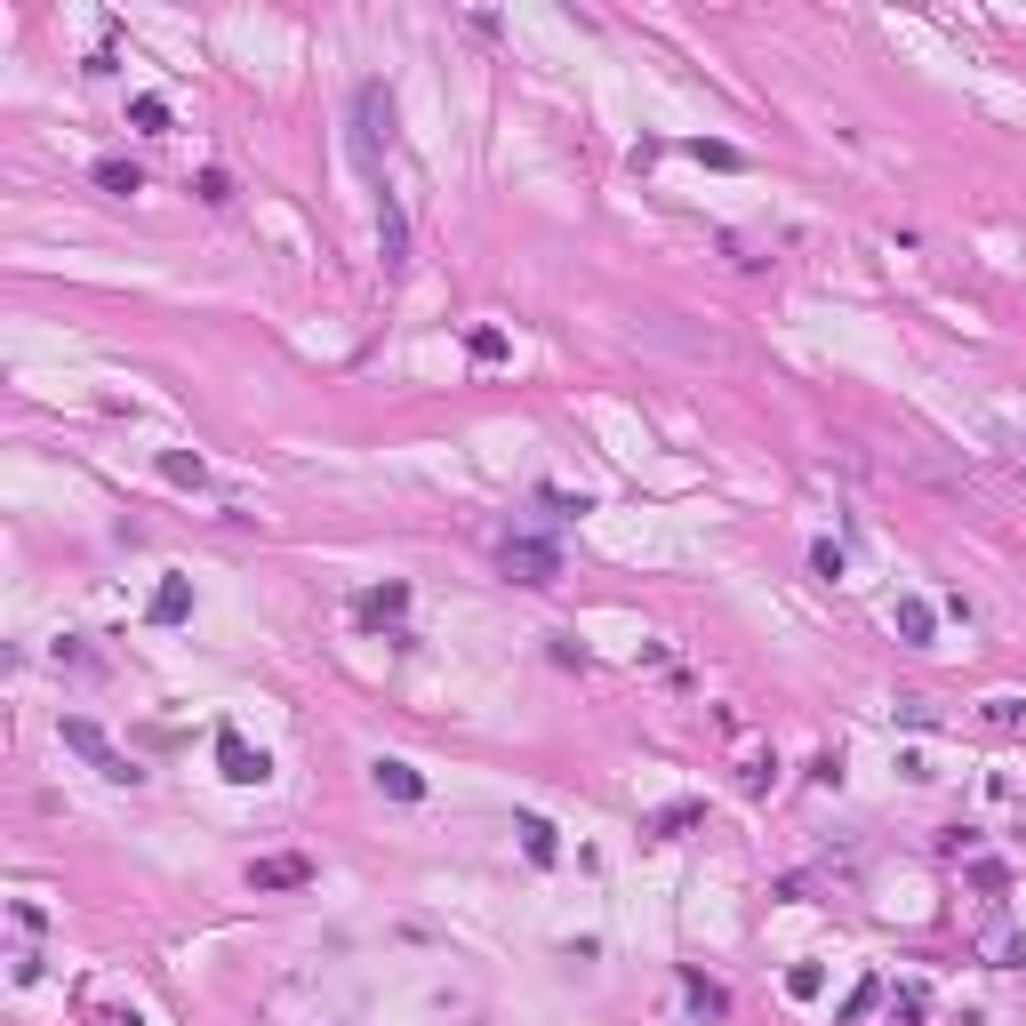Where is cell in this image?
Returning <instances> with one entry per match:
<instances>
[{"instance_id": "603a6c76", "label": "cell", "mask_w": 1026, "mask_h": 1026, "mask_svg": "<svg viewBox=\"0 0 1026 1026\" xmlns=\"http://www.w3.org/2000/svg\"><path fill=\"white\" fill-rule=\"evenodd\" d=\"M129 121L145 129V136H161L168 129V96H129Z\"/></svg>"}, {"instance_id": "7c38bea8", "label": "cell", "mask_w": 1026, "mask_h": 1026, "mask_svg": "<svg viewBox=\"0 0 1026 1026\" xmlns=\"http://www.w3.org/2000/svg\"><path fill=\"white\" fill-rule=\"evenodd\" d=\"M193 618V577H161L153 586V626H185Z\"/></svg>"}, {"instance_id": "3957f363", "label": "cell", "mask_w": 1026, "mask_h": 1026, "mask_svg": "<svg viewBox=\"0 0 1026 1026\" xmlns=\"http://www.w3.org/2000/svg\"><path fill=\"white\" fill-rule=\"evenodd\" d=\"M497 570L513 577V586H554V577H562V545L554 537H505Z\"/></svg>"}, {"instance_id": "5bb4252c", "label": "cell", "mask_w": 1026, "mask_h": 1026, "mask_svg": "<svg viewBox=\"0 0 1026 1026\" xmlns=\"http://www.w3.org/2000/svg\"><path fill=\"white\" fill-rule=\"evenodd\" d=\"M681 995H690L698 1018H730V986H714L706 971H681Z\"/></svg>"}, {"instance_id": "44dd1931", "label": "cell", "mask_w": 1026, "mask_h": 1026, "mask_svg": "<svg viewBox=\"0 0 1026 1026\" xmlns=\"http://www.w3.org/2000/svg\"><path fill=\"white\" fill-rule=\"evenodd\" d=\"M786 995H794V1003H818V995H827V971H818V963H794V971H786Z\"/></svg>"}, {"instance_id": "ffe728a7", "label": "cell", "mask_w": 1026, "mask_h": 1026, "mask_svg": "<svg viewBox=\"0 0 1026 1026\" xmlns=\"http://www.w3.org/2000/svg\"><path fill=\"white\" fill-rule=\"evenodd\" d=\"M201 473H209V465H201L193 450H161V482H177V490H201Z\"/></svg>"}, {"instance_id": "9a60e30c", "label": "cell", "mask_w": 1026, "mask_h": 1026, "mask_svg": "<svg viewBox=\"0 0 1026 1026\" xmlns=\"http://www.w3.org/2000/svg\"><path fill=\"white\" fill-rule=\"evenodd\" d=\"M882 1003H891V1026H922V1018H931V986L906 978V986H891Z\"/></svg>"}, {"instance_id": "7a4b0ae2", "label": "cell", "mask_w": 1026, "mask_h": 1026, "mask_svg": "<svg viewBox=\"0 0 1026 1026\" xmlns=\"http://www.w3.org/2000/svg\"><path fill=\"white\" fill-rule=\"evenodd\" d=\"M57 730H64V746H73V755H81V762H89L96 778H113V786H145V770H136V762L121 755V746H113L105 730H96V722H89V714H64V722H57Z\"/></svg>"}, {"instance_id": "2e32d148", "label": "cell", "mask_w": 1026, "mask_h": 1026, "mask_svg": "<svg viewBox=\"0 0 1026 1026\" xmlns=\"http://www.w3.org/2000/svg\"><path fill=\"white\" fill-rule=\"evenodd\" d=\"M698 818H706V802H674V810H658V818H642V834H649V842H674L681 827H698Z\"/></svg>"}, {"instance_id": "d6986e66", "label": "cell", "mask_w": 1026, "mask_h": 1026, "mask_svg": "<svg viewBox=\"0 0 1026 1026\" xmlns=\"http://www.w3.org/2000/svg\"><path fill=\"white\" fill-rule=\"evenodd\" d=\"M465 353L482 361V369H497V361H505L513 346H505V329H490V321H473V329H465Z\"/></svg>"}, {"instance_id": "4fadbf2b", "label": "cell", "mask_w": 1026, "mask_h": 1026, "mask_svg": "<svg viewBox=\"0 0 1026 1026\" xmlns=\"http://www.w3.org/2000/svg\"><path fill=\"white\" fill-rule=\"evenodd\" d=\"M89 177H96V193H121V201H129V193H145V168H136L129 153H105Z\"/></svg>"}, {"instance_id": "ac0fdd59", "label": "cell", "mask_w": 1026, "mask_h": 1026, "mask_svg": "<svg viewBox=\"0 0 1026 1026\" xmlns=\"http://www.w3.org/2000/svg\"><path fill=\"white\" fill-rule=\"evenodd\" d=\"M770 778H778V762L762 755V746H738V786L746 794H770Z\"/></svg>"}, {"instance_id": "484cf974", "label": "cell", "mask_w": 1026, "mask_h": 1026, "mask_svg": "<svg viewBox=\"0 0 1026 1026\" xmlns=\"http://www.w3.org/2000/svg\"><path fill=\"white\" fill-rule=\"evenodd\" d=\"M986 722H995V730H1018L1026 706H1018V698H986Z\"/></svg>"}, {"instance_id": "cb8c5ba5", "label": "cell", "mask_w": 1026, "mask_h": 1026, "mask_svg": "<svg viewBox=\"0 0 1026 1026\" xmlns=\"http://www.w3.org/2000/svg\"><path fill=\"white\" fill-rule=\"evenodd\" d=\"M810 570H818V577H827V586H834V577H842L850 562H842V545H834V537H818V545H810Z\"/></svg>"}, {"instance_id": "d4e9b609", "label": "cell", "mask_w": 1026, "mask_h": 1026, "mask_svg": "<svg viewBox=\"0 0 1026 1026\" xmlns=\"http://www.w3.org/2000/svg\"><path fill=\"white\" fill-rule=\"evenodd\" d=\"M193 193L209 201V209H225V201H233V177H225V168H201V177H193Z\"/></svg>"}, {"instance_id": "83f0119b", "label": "cell", "mask_w": 1026, "mask_h": 1026, "mask_svg": "<svg viewBox=\"0 0 1026 1026\" xmlns=\"http://www.w3.org/2000/svg\"><path fill=\"white\" fill-rule=\"evenodd\" d=\"M706 168H738V145H706V136H698V145H690Z\"/></svg>"}, {"instance_id": "277c9868", "label": "cell", "mask_w": 1026, "mask_h": 1026, "mask_svg": "<svg viewBox=\"0 0 1026 1026\" xmlns=\"http://www.w3.org/2000/svg\"><path fill=\"white\" fill-rule=\"evenodd\" d=\"M217 770H225L233 786H265V778H273V762L257 755L242 730H217Z\"/></svg>"}, {"instance_id": "7402d4cb", "label": "cell", "mask_w": 1026, "mask_h": 1026, "mask_svg": "<svg viewBox=\"0 0 1026 1026\" xmlns=\"http://www.w3.org/2000/svg\"><path fill=\"white\" fill-rule=\"evenodd\" d=\"M882 995H891V986H882V978H859V986H850V1003H842V1026H859Z\"/></svg>"}, {"instance_id": "9c48e42d", "label": "cell", "mask_w": 1026, "mask_h": 1026, "mask_svg": "<svg viewBox=\"0 0 1026 1026\" xmlns=\"http://www.w3.org/2000/svg\"><path fill=\"white\" fill-rule=\"evenodd\" d=\"M978 954H986L995 971H1018V963H1026V931H1010V922H986V931H978Z\"/></svg>"}, {"instance_id": "4316f807", "label": "cell", "mask_w": 1026, "mask_h": 1026, "mask_svg": "<svg viewBox=\"0 0 1026 1026\" xmlns=\"http://www.w3.org/2000/svg\"><path fill=\"white\" fill-rule=\"evenodd\" d=\"M971 882H978V891H1003L1010 866H1003V859H971Z\"/></svg>"}, {"instance_id": "30bf717a", "label": "cell", "mask_w": 1026, "mask_h": 1026, "mask_svg": "<svg viewBox=\"0 0 1026 1026\" xmlns=\"http://www.w3.org/2000/svg\"><path fill=\"white\" fill-rule=\"evenodd\" d=\"M369 778H378V794H393V802H425V778L409 770V762H393V755L369 762Z\"/></svg>"}, {"instance_id": "8fae6325", "label": "cell", "mask_w": 1026, "mask_h": 1026, "mask_svg": "<svg viewBox=\"0 0 1026 1026\" xmlns=\"http://www.w3.org/2000/svg\"><path fill=\"white\" fill-rule=\"evenodd\" d=\"M931 634H938V609L922 602V594H899V642L906 649H931Z\"/></svg>"}, {"instance_id": "8992f818", "label": "cell", "mask_w": 1026, "mask_h": 1026, "mask_svg": "<svg viewBox=\"0 0 1026 1026\" xmlns=\"http://www.w3.org/2000/svg\"><path fill=\"white\" fill-rule=\"evenodd\" d=\"M378 257H386V273H393V281L409 273V217H401V201H393V193L378 201Z\"/></svg>"}, {"instance_id": "6da1fadb", "label": "cell", "mask_w": 1026, "mask_h": 1026, "mask_svg": "<svg viewBox=\"0 0 1026 1026\" xmlns=\"http://www.w3.org/2000/svg\"><path fill=\"white\" fill-rule=\"evenodd\" d=\"M353 168L361 177H386V145H393V89L386 81H361L353 89Z\"/></svg>"}, {"instance_id": "ba28073f", "label": "cell", "mask_w": 1026, "mask_h": 1026, "mask_svg": "<svg viewBox=\"0 0 1026 1026\" xmlns=\"http://www.w3.org/2000/svg\"><path fill=\"white\" fill-rule=\"evenodd\" d=\"M513 834H522V859H530V866H554V859H562V834L545 827L537 810H522V818H513Z\"/></svg>"}, {"instance_id": "e0dca14e", "label": "cell", "mask_w": 1026, "mask_h": 1026, "mask_svg": "<svg viewBox=\"0 0 1026 1026\" xmlns=\"http://www.w3.org/2000/svg\"><path fill=\"white\" fill-rule=\"evenodd\" d=\"M81 1018L89 1026H145V1010H136V1003H105V995H81Z\"/></svg>"}, {"instance_id": "5b68a950", "label": "cell", "mask_w": 1026, "mask_h": 1026, "mask_svg": "<svg viewBox=\"0 0 1026 1026\" xmlns=\"http://www.w3.org/2000/svg\"><path fill=\"white\" fill-rule=\"evenodd\" d=\"M305 882H314V859H297V850L249 859V891H305Z\"/></svg>"}, {"instance_id": "52a82bcc", "label": "cell", "mask_w": 1026, "mask_h": 1026, "mask_svg": "<svg viewBox=\"0 0 1026 1026\" xmlns=\"http://www.w3.org/2000/svg\"><path fill=\"white\" fill-rule=\"evenodd\" d=\"M401 609H409V586H401V577H386V586L353 594V618H361V626H401Z\"/></svg>"}]
</instances>
